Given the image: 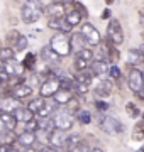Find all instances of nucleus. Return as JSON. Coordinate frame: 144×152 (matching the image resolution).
I'll return each instance as SVG.
<instances>
[{
	"mask_svg": "<svg viewBox=\"0 0 144 152\" xmlns=\"http://www.w3.org/2000/svg\"><path fill=\"white\" fill-rule=\"evenodd\" d=\"M44 15V5L41 0H26L21 7V19L24 24H36Z\"/></svg>",
	"mask_w": 144,
	"mask_h": 152,
	"instance_id": "obj_1",
	"label": "nucleus"
},
{
	"mask_svg": "<svg viewBox=\"0 0 144 152\" xmlns=\"http://www.w3.org/2000/svg\"><path fill=\"white\" fill-rule=\"evenodd\" d=\"M98 127H100V130L105 132L107 135H110V137L120 135V134H124V130H126V125L122 124L119 118L112 117V115H100Z\"/></svg>",
	"mask_w": 144,
	"mask_h": 152,
	"instance_id": "obj_2",
	"label": "nucleus"
},
{
	"mask_svg": "<svg viewBox=\"0 0 144 152\" xmlns=\"http://www.w3.org/2000/svg\"><path fill=\"white\" fill-rule=\"evenodd\" d=\"M49 48L53 49L60 58H66L68 54H71L70 34L54 32V36H51V39H49Z\"/></svg>",
	"mask_w": 144,
	"mask_h": 152,
	"instance_id": "obj_3",
	"label": "nucleus"
},
{
	"mask_svg": "<svg viewBox=\"0 0 144 152\" xmlns=\"http://www.w3.org/2000/svg\"><path fill=\"white\" fill-rule=\"evenodd\" d=\"M53 118V122H54V127L56 129H61V130H71L73 124H75V113H71V112H68L66 108L65 110H56L54 115L51 117Z\"/></svg>",
	"mask_w": 144,
	"mask_h": 152,
	"instance_id": "obj_4",
	"label": "nucleus"
},
{
	"mask_svg": "<svg viewBox=\"0 0 144 152\" xmlns=\"http://www.w3.org/2000/svg\"><path fill=\"white\" fill-rule=\"evenodd\" d=\"M107 39L110 41L114 46H120L124 42V29L119 19H110L109 26H107Z\"/></svg>",
	"mask_w": 144,
	"mask_h": 152,
	"instance_id": "obj_5",
	"label": "nucleus"
},
{
	"mask_svg": "<svg viewBox=\"0 0 144 152\" xmlns=\"http://www.w3.org/2000/svg\"><path fill=\"white\" fill-rule=\"evenodd\" d=\"M80 34H82V37H83L85 44L87 46H98L102 37H100V32L98 29L95 27L93 24H90V22H85L82 24V29H80Z\"/></svg>",
	"mask_w": 144,
	"mask_h": 152,
	"instance_id": "obj_6",
	"label": "nucleus"
},
{
	"mask_svg": "<svg viewBox=\"0 0 144 152\" xmlns=\"http://www.w3.org/2000/svg\"><path fill=\"white\" fill-rule=\"evenodd\" d=\"M127 86L132 93H139L144 88V75L139 68H132L127 75Z\"/></svg>",
	"mask_w": 144,
	"mask_h": 152,
	"instance_id": "obj_7",
	"label": "nucleus"
},
{
	"mask_svg": "<svg viewBox=\"0 0 144 152\" xmlns=\"http://www.w3.org/2000/svg\"><path fill=\"white\" fill-rule=\"evenodd\" d=\"M60 88H61L60 80H58L56 76H51V78L44 80V81H43V85L39 86V96H43V98H53V96H54V93L58 91Z\"/></svg>",
	"mask_w": 144,
	"mask_h": 152,
	"instance_id": "obj_8",
	"label": "nucleus"
},
{
	"mask_svg": "<svg viewBox=\"0 0 144 152\" xmlns=\"http://www.w3.org/2000/svg\"><path fill=\"white\" fill-rule=\"evenodd\" d=\"M66 140H68V132L61 130V129H54L48 135V145L54 147V149H66Z\"/></svg>",
	"mask_w": 144,
	"mask_h": 152,
	"instance_id": "obj_9",
	"label": "nucleus"
},
{
	"mask_svg": "<svg viewBox=\"0 0 144 152\" xmlns=\"http://www.w3.org/2000/svg\"><path fill=\"white\" fill-rule=\"evenodd\" d=\"M44 14H48L49 19H65L66 15V7L61 2H51L49 5L44 9Z\"/></svg>",
	"mask_w": 144,
	"mask_h": 152,
	"instance_id": "obj_10",
	"label": "nucleus"
},
{
	"mask_svg": "<svg viewBox=\"0 0 144 152\" xmlns=\"http://www.w3.org/2000/svg\"><path fill=\"white\" fill-rule=\"evenodd\" d=\"M73 96H75L73 90H70V88H60V90L54 93L53 100H54V103L58 105V107H66L68 102H70Z\"/></svg>",
	"mask_w": 144,
	"mask_h": 152,
	"instance_id": "obj_11",
	"label": "nucleus"
},
{
	"mask_svg": "<svg viewBox=\"0 0 144 152\" xmlns=\"http://www.w3.org/2000/svg\"><path fill=\"white\" fill-rule=\"evenodd\" d=\"M114 93V83L112 80H102L95 86V95L100 98H109Z\"/></svg>",
	"mask_w": 144,
	"mask_h": 152,
	"instance_id": "obj_12",
	"label": "nucleus"
},
{
	"mask_svg": "<svg viewBox=\"0 0 144 152\" xmlns=\"http://www.w3.org/2000/svg\"><path fill=\"white\" fill-rule=\"evenodd\" d=\"M41 61L53 68V66H56L60 63V56L56 54L54 51L49 48V44H48V46H44V48L41 49Z\"/></svg>",
	"mask_w": 144,
	"mask_h": 152,
	"instance_id": "obj_13",
	"label": "nucleus"
},
{
	"mask_svg": "<svg viewBox=\"0 0 144 152\" xmlns=\"http://www.w3.org/2000/svg\"><path fill=\"white\" fill-rule=\"evenodd\" d=\"M48 27L53 29L54 32L71 34V27L68 26V22L65 19H48Z\"/></svg>",
	"mask_w": 144,
	"mask_h": 152,
	"instance_id": "obj_14",
	"label": "nucleus"
},
{
	"mask_svg": "<svg viewBox=\"0 0 144 152\" xmlns=\"http://www.w3.org/2000/svg\"><path fill=\"white\" fill-rule=\"evenodd\" d=\"M109 61L105 59H93V63H92V66H90V73H92V76H102L105 75V73H109Z\"/></svg>",
	"mask_w": 144,
	"mask_h": 152,
	"instance_id": "obj_15",
	"label": "nucleus"
},
{
	"mask_svg": "<svg viewBox=\"0 0 144 152\" xmlns=\"http://www.w3.org/2000/svg\"><path fill=\"white\" fill-rule=\"evenodd\" d=\"M19 107H22V105H21V100H17V98H14V96H5L0 102V110H2V112L14 113Z\"/></svg>",
	"mask_w": 144,
	"mask_h": 152,
	"instance_id": "obj_16",
	"label": "nucleus"
},
{
	"mask_svg": "<svg viewBox=\"0 0 144 152\" xmlns=\"http://www.w3.org/2000/svg\"><path fill=\"white\" fill-rule=\"evenodd\" d=\"M15 142H17V144H19L21 147H24V149H27V147H32V145H34V142H36V134L24 130L21 135H17Z\"/></svg>",
	"mask_w": 144,
	"mask_h": 152,
	"instance_id": "obj_17",
	"label": "nucleus"
},
{
	"mask_svg": "<svg viewBox=\"0 0 144 152\" xmlns=\"http://www.w3.org/2000/svg\"><path fill=\"white\" fill-rule=\"evenodd\" d=\"M70 44H71V54H78L82 49H85L83 48L85 41H83V37H82L80 32H71L70 34Z\"/></svg>",
	"mask_w": 144,
	"mask_h": 152,
	"instance_id": "obj_18",
	"label": "nucleus"
},
{
	"mask_svg": "<svg viewBox=\"0 0 144 152\" xmlns=\"http://www.w3.org/2000/svg\"><path fill=\"white\" fill-rule=\"evenodd\" d=\"M56 110H58V105L54 103V100H48V98H46L44 107L41 108V112L37 113V117H39V118H49V117L54 115Z\"/></svg>",
	"mask_w": 144,
	"mask_h": 152,
	"instance_id": "obj_19",
	"label": "nucleus"
},
{
	"mask_svg": "<svg viewBox=\"0 0 144 152\" xmlns=\"http://www.w3.org/2000/svg\"><path fill=\"white\" fill-rule=\"evenodd\" d=\"M12 115L15 117L17 122H22V124H27L29 120H32L34 117H36V115H34L32 112L27 108V107H19V108H17Z\"/></svg>",
	"mask_w": 144,
	"mask_h": 152,
	"instance_id": "obj_20",
	"label": "nucleus"
},
{
	"mask_svg": "<svg viewBox=\"0 0 144 152\" xmlns=\"http://www.w3.org/2000/svg\"><path fill=\"white\" fill-rule=\"evenodd\" d=\"M0 120H2V124H4V127H5L7 130H15L17 124H19L12 113H9V112H2V110H0Z\"/></svg>",
	"mask_w": 144,
	"mask_h": 152,
	"instance_id": "obj_21",
	"label": "nucleus"
},
{
	"mask_svg": "<svg viewBox=\"0 0 144 152\" xmlns=\"http://www.w3.org/2000/svg\"><path fill=\"white\" fill-rule=\"evenodd\" d=\"M126 58H127V64L134 66V68H137L141 63H144V56L139 53V49H129Z\"/></svg>",
	"mask_w": 144,
	"mask_h": 152,
	"instance_id": "obj_22",
	"label": "nucleus"
},
{
	"mask_svg": "<svg viewBox=\"0 0 144 152\" xmlns=\"http://www.w3.org/2000/svg\"><path fill=\"white\" fill-rule=\"evenodd\" d=\"M73 78H75V81H76L78 85L90 86V85H92V78H93V76H92V73H90L88 69H85V71H76Z\"/></svg>",
	"mask_w": 144,
	"mask_h": 152,
	"instance_id": "obj_23",
	"label": "nucleus"
},
{
	"mask_svg": "<svg viewBox=\"0 0 144 152\" xmlns=\"http://www.w3.org/2000/svg\"><path fill=\"white\" fill-rule=\"evenodd\" d=\"M15 59V51L14 48H9V46H2L0 48V64H5L9 61Z\"/></svg>",
	"mask_w": 144,
	"mask_h": 152,
	"instance_id": "obj_24",
	"label": "nucleus"
},
{
	"mask_svg": "<svg viewBox=\"0 0 144 152\" xmlns=\"http://www.w3.org/2000/svg\"><path fill=\"white\" fill-rule=\"evenodd\" d=\"M82 19H83V17L80 15V12H76L75 10V9H73V10H66V15H65V20L68 22V26H70V27H76L78 24H82Z\"/></svg>",
	"mask_w": 144,
	"mask_h": 152,
	"instance_id": "obj_25",
	"label": "nucleus"
},
{
	"mask_svg": "<svg viewBox=\"0 0 144 152\" xmlns=\"http://www.w3.org/2000/svg\"><path fill=\"white\" fill-rule=\"evenodd\" d=\"M44 102H46V98H43V96H37V98H34V100H31L26 107H27L31 112H32L34 115H37L39 112H41V108L44 107Z\"/></svg>",
	"mask_w": 144,
	"mask_h": 152,
	"instance_id": "obj_26",
	"label": "nucleus"
},
{
	"mask_svg": "<svg viewBox=\"0 0 144 152\" xmlns=\"http://www.w3.org/2000/svg\"><path fill=\"white\" fill-rule=\"evenodd\" d=\"M19 37H21V32L17 31V29H10L9 32L5 34V42L9 48H15L17 41H19Z\"/></svg>",
	"mask_w": 144,
	"mask_h": 152,
	"instance_id": "obj_27",
	"label": "nucleus"
},
{
	"mask_svg": "<svg viewBox=\"0 0 144 152\" xmlns=\"http://www.w3.org/2000/svg\"><path fill=\"white\" fill-rule=\"evenodd\" d=\"M132 140H136V142L144 140V122H143V120L134 125V129H132Z\"/></svg>",
	"mask_w": 144,
	"mask_h": 152,
	"instance_id": "obj_28",
	"label": "nucleus"
},
{
	"mask_svg": "<svg viewBox=\"0 0 144 152\" xmlns=\"http://www.w3.org/2000/svg\"><path fill=\"white\" fill-rule=\"evenodd\" d=\"M36 54L34 53H27V54L24 56V59H22V63L21 64L24 66V69H27V71H32L34 69V66H36Z\"/></svg>",
	"mask_w": 144,
	"mask_h": 152,
	"instance_id": "obj_29",
	"label": "nucleus"
},
{
	"mask_svg": "<svg viewBox=\"0 0 144 152\" xmlns=\"http://www.w3.org/2000/svg\"><path fill=\"white\" fill-rule=\"evenodd\" d=\"M126 113L131 117V118H137V117H141V110H139V107L134 102H127L126 103Z\"/></svg>",
	"mask_w": 144,
	"mask_h": 152,
	"instance_id": "obj_30",
	"label": "nucleus"
},
{
	"mask_svg": "<svg viewBox=\"0 0 144 152\" xmlns=\"http://www.w3.org/2000/svg\"><path fill=\"white\" fill-rule=\"evenodd\" d=\"M75 117H76V120L82 125H90L92 124V113H90L88 110H80Z\"/></svg>",
	"mask_w": 144,
	"mask_h": 152,
	"instance_id": "obj_31",
	"label": "nucleus"
},
{
	"mask_svg": "<svg viewBox=\"0 0 144 152\" xmlns=\"http://www.w3.org/2000/svg\"><path fill=\"white\" fill-rule=\"evenodd\" d=\"M82 142V135L80 134H68V140H66V151H71L73 147Z\"/></svg>",
	"mask_w": 144,
	"mask_h": 152,
	"instance_id": "obj_32",
	"label": "nucleus"
},
{
	"mask_svg": "<svg viewBox=\"0 0 144 152\" xmlns=\"http://www.w3.org/2000/svg\"><path fill=\"white\" fill-rule=\"evenodd\" d=\"M24 125H26V132H32V134H36V132L39 130V118L34 117L32 120H29L27 124H24Z\"/></svg>",
	"mask_w": 144,
	"mask_h": 152,
	"instance_id": "obj_33",
	"label": "nucleus"
},
{
	"mask_svg": "<svg viewBox=\"0 0 144 152\" xmlns=\"http://www.w3.org/2000/svg\"><path fill=\"white\" fill-rule=\"evenodd\" d=\"M27 46H29L27 37L21 34V37H19V41H17V44H15V48H14V51H15V53H17V51H26V49H27Z\"/></svg>",
	"mask_w": 144,
	"mask_h": 152,
	"instance_id": "obj_34",
	"label": "nucleus"
},
{
	"mask_svg": "<svg viewBox=\"0 0 144 152\" xmlns=\"http://www.w3.org/2000/svg\"><path fill=\"white\" fill-rule=\"evenodd\" d=\"M75 56H78V58H82V59H85V61H92L93 59V51H92V49L90 48H85V49H82V51H80V53H78V54H75Z\"/></svg>",
	"mask_w": 144,
	"mask_h": 152,
	"instance_id": "obj_35",
	"label": "nucleus"
},
{
	"mask_svg": "<svg viewBox=\"0 0 144 152\" xmlns=\"http://www.w3.org/2000/svg\"><path fill=\"white\" fill-rule=\"evenodd\" d=\"M88 61L82 59V58H78V56H75V69L76 71H85L87 68H88Z\"/></svg>",
	"mask_w": 144,
	"mask_h": 152,
	"instance_id": "obj_36",
	"label": "nucleus"
},
{
	"mask_svg": "<svg viewBox=\"0 0 144 152\" xmlns=\"http://www.w3.org/2000/svg\"><path fill=\"white\" fill-rule=\"evenodd\" d=\"M90 151H92V149H90V147H88V144H87V142H83V140H82V142H80V144H76V145L73 147V149H71V151H70V152H90Z\"/></svg>",
	"mask_w": 144,
	"mask_h": 152,
	"instance_id": "obj_37",
	"label": "nucleus"
},
{
	"mask_svg": "<svg viewBox=\"0 0 144 152\" xmlns=\"http://www.w3.org/2000/svg\"><path fill=\"white\" fill-rule=\"evenodd\" d=\"M73 7H75V10H76V12H80V15L83 17V19H87V17H88V10L85 9V5L82 4V2H75V4H73Z\"/></svg>",
	"mask_w": 144,
	"mask_h": 152,
	"instance_id": "obj_38",
	"label": "nucleus"
},
{
	"mask_svg": "<svg viewBox=\"0 0 144 152\" xmlns=\"http://www.w3.org/2000/svg\"><path fill=\"white\" fill-rule=\"evenodd\" d=\"M9 80H10V75L7 73L5 66L0 64V83H2V85H7V83H9Z\"/></svg>",
	"mask_w": 144,
	"mask_h": 152,
	"instance_id": "obj_39",
	"label": "nucleus"
},
{
	"mask_svg": "<svg viewBox=\"0 0 144 152\" xmlns=\"http://www.w3.org/2000/svg\"><path fill=\"white\" fill-rule=\"evenodd\" d=\"M109 76H110L112 80H120L122 78V71L117 68V66H110L109 68Z\"/></svg>",
	"mask_w": 144,
	"mask_h": 152,
	"instance_id": "obj_40",
	"label": "nucleus"
},
{
	"mask_svg": "<svg viewBox=\"0 0 144 152\" xmlns=\"http://www.w3.org/2000/svg\"><path fill=\"white\" fill-rule=\"evenodd\" d=\"M95 108L98 110V113H104L109 110V103L104 102V100H95Z\"/></svg>",
	"mask_w": 144,
	"mask_h": 152,
	"instance_id": "obj_41",
	"label": "nucleus"
},
{
	"mask_svg": "<svg viewBox=\"0 0 144 152\" xmlns=\"http://www.w3.org/2000/svg\"><path fill=\"white\" fill-rule=\"evenodd\" d=\"M110 17H112V10L109 9V7H107V9H104V12H102V15H100V19H102V20H109Z\"/></svg>",
	"mask_w": 144,
	"mask_h": 152,
	"instance_id": "obj_42",
	"label": "nucleus"
},
{
	"mask_svg": "<svg viewBox=\"0 0 144 152\" xmlns=\"http://www.w3.org/2000/svg\"><path fill=\"white\" fill-rule=\"evenodd\" d=\"M36 152H58V149H54V147H51V145H41Z\"/></svg>",
	"mask_w": 144,
	"mask_h": 152,
	"instance_id": "obj_43",
	"label": "nucleus"
},
{
	"mask_svg": "<svg viewBox=\"0 0 144 152\" xmlns=\"http://www.w3.org/2000/svg\"><path fill=\"white\" fill-rule=\"evenodd\" d=\"M12 145L10 144H0V152H10Z\"/></svg>",
	"mask_w": 144,
	"mask_h": 152,
	"instance_id": "obj_44",
	"label": "nucleus"
},
{
	"mask_svg": "<svg viewBox=\"0 0 144 152\" xmlns=\"http://www.w3.org/2000/svg\"><path fill=\"white\" fill-rule=\"evenodd\" d=\"M61 4H63V5L66 7V5H73V4H75V2H76V0H60Z\"/></svg>",
	"mask_w": 144,
	"mask_h": 152,
	"instance_id": "obj_45",
	"label": "nucleus"
},
{
	"mask_svg": "<svg viewBox=\"0 0 144 152\" xmlns=\"http://www.w3.org/2000/svg\"><path fill=\"white\" fill-rule=\"evenodd\" d=\"M5 90H7V86L0 83V96H4V95H5Z\"/></svg>",
	"mask_w": 144,
	"mask_h": 152,
	"instance_id": "obj_46",
	"label": "nucleus"
},
{
	"mask_svg": "<svg viewBox=\"0 0 144 152\" xmlns=\"http://www.w3.org/2000/svg\"><path fill=\"white\" fill-rule=\"evenodd\" d=\"M136 95H137V98H139V100H143V102H144V88H143V90H141L139 93H136Z\"/></svg>",
	"mask_w": 144,
	"mask_h": 152,
	"instance_id": "obj_47",
	"label": "nucleus"
},
{
	"mask_svg": "<svg viewBox=\"0 0 144 152\" xmlns=\"http://www.w3.org/2000/svg\"><path fill=\"white\" fill-rule=\"evenodd\" d=\"M5 130H7V129L4 127V124H2V120H0V135H2V134H4Z\"/></svg>",
	"mask_w": 144,
	"mask_h": 152,
	"instance_id": "obj_48",
	"label": "nucleus"
},
{
	"mask_svg": "<svg viewBox=\"0 0 144 152\" xmlns=\"http://www.w3.org/2000/svg\"><path fill=\"white\" fill-rule=\"evenodd\" d=\"M90 152H104V151H102L100 147H93V149H92V151H90Z\"/></svg>",
	"mask_w": 144,
	"mask_h": 152,
	"instance_id": "obj_49",
	"label": "nucleus"
},
{
	"mask_svg": "<svg viewBox=\"0 0 144 152\" xmlns=\"http://www.w3.org/2000/svg\"><path fill=\"white\" fill-rule=\"evenodd\" d=\"M105 4H107V5H112V4H114V0H105Z\"/></svg>",
	"mask_w": 144,
	"mask_h": 152,
	"instance_id": "obj_50",
	"label": "nucleus"
},
{
	"mask_svg": "<svg viewBox=\"0 0 144 152\" xmlns=\"http://www.w3.org/2000/svg\"><path fill=\"white\" fill-rule=\"evenodd\" d=\"M10 152H19V151H17V149H14V147H12V149H10Z\"/></svg>",
	"mask_w": 144,
	"mask_h": 152,
	"instance_id": "obj_51",
	"label": "nucleus"
},
{
	"mask_svg": "<svg viewBox=\"0 0 144 152\" xmlns=\"http://www.w3.org/2000/svg\"><path fill=\"white\" fill-rule=\"evenodd\" d=\"M141 117H143V122H144V112H141Z\"/></svg>",
	"mask_w": 144,
	"mask_h": 152,
	"instance_id": "obj_52",
	"label": "nucleus"
},
{
	"mask_svg": "<svg viewBox=\"0 0 144 152\" xmlns=\"http://www.w3.org/2000/svg\"><path fill=\"white\" fill-rule=\"evenodd\" d=\"M136 152H144V149H139V151H136Z\"/></svg>",
	"mask_w": 144,
	"mask_h": 152,
	"instance_id": "obj_53",
	"label": "nucleus"
},
{
	"mask_svg": "<svg viewBox=\"0 0 144 152\" xmlns=\"http://www.w3.org/2000/svg\"><path fill=\"white\" fill-rule=\"evenodd\" d=\"M0 48H2V42H0Z\"/></svg>",
	"mask_w": 144,
	"mask_h": 152,
	"instance_id": "obj_54",
	"label": "nucleus"
},
{
	"mask_svg": "<svg viewBox=\"0 0 144 152\" xmlns=\"http://www.w3.org/2000/svg\"><path fill=\"white\" fill-rule=\"evenodd\" d=\"M143 75H144V71H143Z\"/></svg>",
	"mask_w": 144,
	"mask_h": 152,
	"instance_id": "obj_55",
	"label": "nucleus"
},
{
	"mask_svg": "<svg viewBox=\"0 0 144 152\" xmlns=\"http://www.w3.org/2000/svg\"><path fill=\"white\" fill-rule=\"evenodd\" d=\"M143 149H144V145H143Z\"/></svg>",
	"mask_w": 144,
	"mask_h": 152,
	"instance_id": "obj_56",
	"label": "nucleus"
},
{
	"mask_svg": "<svg viewBox=\"0 0 144 152\" xmlns=\"http://www.w3.org/2000/svg\"><path fill=\"white\" fill-rule=\"evenodd\" d=\"M0 144H2V142H0Z\"/></svg>",
	"mask_w": 144,
	"mask_h": 152,
	"instance_id": "obj_57",
	"label": "nucleus"
}]
</instances>
